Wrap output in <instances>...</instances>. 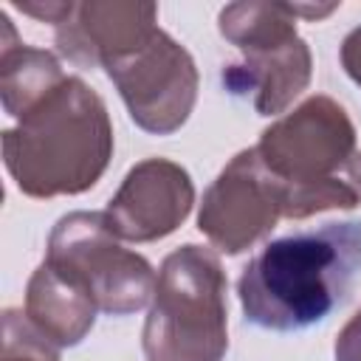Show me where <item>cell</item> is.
<instances>
[{
  "label": "cell",
  "mask_w": 361,
  "mask_h": 361,
  "mask_svg": "<svg viewBox=\"0 0 361 361\" xmlns=\"http://www.w3.org/2000/svg\"><path fill=\"white\" fill-rule=\"evenodd\" d=\"M361 282V220L271 240L237 282L245 322L299 333L344 307Z\"/></svg>",
  "instance_id": "1"
},
{
  "label": "cell",
  "mask_w": 361,
  "mask_h": 361,
  "mask_svg": "<svg viewBox=\"0 0 361 361\" xmlns=\"http://www.w3.org/2000/svg\"><path fill=\"white\" fill-rule=\"evenodd\" d=\"M113 127L107 107L79 76H65L3 133V161L31 197L79 195L107 169Z\"/></svg>",
  "instance_id": "2"
},
{
  "label": "cell",
  "mask_w": 361,
  "mask_h": 361,
  "mask_svg": "<svg viewBox=\"0 0 361 361\" xmlns=\"http://www.w3.org/2000/svg\"><path fill=\"white\" fill-rule=\"evenodd\" d=\"M223 293L226 276L209 248L172 251L158 271L144 324L147 361H220L228 347Z\"/></svg>",
  "instance_id": "3"
},
{
  "label": "cell",
  "mask_w": 361,
  "mask_h": 361,
  "mask_svg": "<svg viewBox=\"0 0 361 361\" xmlns=\"http://www.w3.org/2000/svg\"><path fill=\"white\" fill-rule=\"evenodd\" d=\"M293 8L285 3H237L220 11V31L245 51V62L223 73L234 90H254L259 116L279 113L310 79V54L293 31Z\"/></svg>",
  "instance_id": "4"
},
{
  "label": "cell",
  "mask_w": 361,
  "mask_h": 361,
  "mask_svg": "<svg viewBox=\"0 0 361 361\" xmlns=\"http://www.w3.org/2000/svg\"><path fill=\"white\" fill-rule=\"evenodd\" d=\"M48 265L76 279L110 316H127L155 293L149 262L116 243L104 212L65 214L48 240Z\"/></svg>",
  "instance_id": "5"
},
{
  "label": "cell",
  "mask_w": 361,
  "mask_h": 361,
  "mask_svg": "<svg viewBox=\"0 0 361 361\" xmlns=\"http://www.w3.org/2000/svg\"><path fill=\"white\" fill-rule=\"evenodd\" d=\"M104 68L141 130L169 135L189 118L197 96V71L192 56L161 28L110 56Z\"/></svg>",
  "instance_id": "6"
},
{
  "label": "cell",
  "mask_w": 361,
  "mask_h": 361,
  "mask_svg": "<svg viewBox=\"0 0 361 361\" xmlns=\"http://www.w3.org/2000/svg\"><path fill=\"white\" fill-rule=\"evenodd\" d=\"M353 144L355 130L347 113L327 96H313L268 127L254 149L271 175L282 180L288 197L293 189L330 180V172L350 161Z\"/></svg>",
  "instance_id": "7"
},
{
  "label": "cell",
  "mask_w": 361,
  "mask_h": 361,
  "mask_svg": "<svg viewBox=\"0 0 361 361\" xmlns=\"http://www.w3.org/2000/svg\"><path fill=\"white\" fill-rule=\"evenodd\" d=\"M285 214V186L257 149L240 152L209 186L197 228L226 254H240Z\"/></svg>",
  "instance_id": "8"
},
{
  "label": "cell",
  "mask_w": 361,
  "mask_h": 361,
  "mask_svg": "<svg viewBox=\"0 0 361 361\" xmlns=\"http://www.w3.org/2000/svg\"><path fill=\"white\" fill-rule=\"evenodd\" d=\"M195 200L186 169L166 158H147L133 166L110 200L104 217L116 237L149 243L175 231Z\"/></svg>",
  "instance_id": "9"
},
{
  "label": "cell",
  "mask_w": 361,
  "mask_h": 361,
  "mask_svg": "<svg viewBox=\"0 0 361 361\" xmlns=\"http://www.w3.org/2000/svg\"><path fill=\"white\" fill-rule=\"evenodd\" d=\"M99 305L71 276L42 262L25 293V319L56 347H73L93 327Z\"/></svg>",
  "instance_id": "10"
},
{
  "label": "cell",
  "mask_w": 361,
  "mask_h": 361,
  "mask_svg": "<svg viewBox=\"0 0 361 361\" xmlns=\"http://www.w3.org/2000/svg\"><path fill=\"white\" fill-rule=\"evenodd\" d=\"M62 68L54 54L42 48H28L23 42L3 39V59H0V93L3 107L8 116L20 118L37 102H42L59 82Z\"/></svg>",
  "instance_id": "11"
},
{
  "label": "cell",
  "mask_w": 361,
  "mask_h": 361,
  "mask_svg": "<svg viewBox=\"0 0 361 361\" xmlns=\"http://www.w3.org/2000/svg\"><path fill=\"white\" fill-rule=\"evenodd\" d=\"M23 316L17 310L3 316V361H59V347Z\"/></svg>",
  "instance_id": "12"
},
{
  "label": "cell",
  "mask_w": 361,
  "mask_h": 361,
  "mask_svg": "<svg viewBox=\"0 0 361 361\" xmlns=\"http://www.w3.org/2000/svg\"><path fill=\"white\" fill-rule=\"evenodd\" d=\"M336 361H361V310L341 330L336 341Z\"/></svg>",
  "instance_id": "13"
},
{
  "label": "cell",
  "mask_w": 361,
  "mask_h": 361,
  "mask_svg": "<svg viewBox=\"0 0 361 361\" xmlns=\"http://www.w3.org/2000/svg\"><path fill=\"white\" fill-rule=\"evenodd\" d=\"M341 62H344V71L350 73V79L355 85H361V28L350 31L347 39L341 42Z\"/></svg>",
  "instance_id": "14"
},
{
  "label": "cell",
  "mask_w": 361,
  "mask_h": 361,
  "mask_svg": "<svg viewBox=\"0 0 361 361\" xmlns=\"http://www.w3.org/2000/svg\"><path fill=\"white\" fill-rule=\"evenodd\" d=\"M347 169H350V178L358 183V189H361V155H355L353 161H347Z\"/></svg>",
  "instance_id": "15"
}]
</instances>
